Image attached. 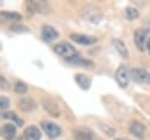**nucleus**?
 I'll return each instance as SVG.
<instances>
[{
    "label": "nucleus",
    "instance_id": "20e7f679",
    "mask_svg": "<svg viewBox=\"0 0 150 140\" xmlns=\"http://www.w3.org/2000/svg\"><path fill=\"white\" fill-rule=\"evenodd\" d=\"M41 128H42L43 132H45L49 138H52V139H55V138L60 136L61 133H62L60 126H57L56 124H54V122H52V121H47V120H45V121L41 122Z\"/></svg>",
    "mask_w": 150,
    "mask_h": 140
},
{
    "label": "nucleus",
    "instance_id": "4be33fe9",
    "mask_svg": "<svg viewBox=\"0 0 150 140\" xmlns=\"http://www.w3.org/2000/svg\"><path fill=\"white\" fill-rule=\"evenodd\" d=\"M2 116H4L5 119H9V120L15 121L18 126H22V120H21V119H19V118H18V115H16L14 112H6V113H4V114H2Z\"/></svg>",
    "mask_w": 150,
    "mask_h": 140
},
{
    "label": "nucleus",
    "instance_id": "423d86ee",
    "mask_svg": "<svg viewBox=\"0 0 150 140\" xmlns=\"http://www.w3.org/2000/svg\"><path fill=\"white\" fill-rule=\"evenodd\" d=\"M148 34H149L148 29H137L135 32L134 40H135V44L139 51H144V47H145L146 41H148Z\"/></svg>",
    "mask_w": 150,
    "mask_h": 140
},
{
    "label": "nucleus",
    "instance_id": "2eb2a0df",
    "mask_svg": "<svg viewBox=\"0 0 150 140\" xmlns=\"http://www.w3.org/2000/svg\"><path fill=\"white\" fill-rule=\"evenodd\" d=\"M16 134V128L13 124H6L1 128V135L5 140H13Z\"/></svg>",
    "mask_w": 150,
    "mask_h": 140
},
{
    "label": "nucleus",
    "instance_id": "1a4fd4ad",
    "mask_svg": "<svg viewBox=\"0 0 150 140\" xmlns=\"http://www.w3.org/2000/svg\"><path fill=\"white\" fill-rule=\"evenodd\" d=\"M41 38H42L45 41L50 42V41H53V40H55V39L59 38V33H57V31H56L54 27H52V26H49V25H46V26L42 27Z\"/></svg>",
    "mask_w": 150,
    "mask_h": 140
},
{
    "label": "nucleus",
    "instance_id": "f03ea898",
    "mask_svg": "<svg viewBox=\"0 0 150 140\" xmlns=\"http://www.w3.org/2000/svg\"><path fill=\"white\" fill-rule=\"evenodd\" d=\"M73 139L74 140H98L95 133L87 127H77L73 129Z\"/></svg>",
    "mask_w": 150,
    "mask_h": 140
},
{
    "label": "nucleus",
    "instance_id": "a211bd4d",
    "mask_svg": "<svg viewBox=\"0 0 150 140\" xmlns=\"http://www.w3.org/2000/svg\"><path fill=\"white\" fill-rule=\"evenodd\" d=\"M83 12H84V15H83V16H84L86 19H88L89 21H93V22L97 21V20L101 19V16H102L101 13L98 12V9H96V8H94L93 12H90V11H88V8L86 7Z\"/></svg>",
    "mask_w": 150,
    "mask_h": 140
},
{
    "label": "nucleus",
    "instance_id": "6ab92c4d",
    "mask_svg": "<svg viewBox=\"0 0 150 140\" xmlns=\"http://www.w3.org/2000/svg\"><path fill=\"white\" fill-rule=\"evenodd\" d=\"M67 61L70 62V64H74V65H81V66H86V67L94 65L93 61L87 60V59H84V58H82V56H80V55H76V56H74V58H70V59H68Z\"/></svg>",
    "mask_w": 150,
    "mask_h": 140
},
{
    "label": "nucleus",
    "instance_id": "a878e982",
    "mask_svg": "<svg viewBox=\"0 0 150 140\" xmlns=\"http://www.w3.org/2000/svg\"><path fill=\"white\" fill-rule=\"evenodd\" d=\"M0 135H1V129H0Z\"/></svg>",
    "mask_w": 150,
    "mask_h": 140
},
{
    "label": "nucleus",
    "instance_id": "7ed1b4c3",
    "mask_svg": "<svg viewBox=\"0 0 150 140\" xmlns=\"http://www.w3.org/2000/svg\"><path fill=\"white\" fill-rule=\"evenodd\" d=\"M115 79L121 88H125L129 84V80L131 79L129 69L125 66H120L115 72Z\"/></svg>",
    "mask_w": 150,
    "mask_h": 140
},
{
    "label": "nucleus",
    "instance_id": "aec40b11",
    "mask_svg": "<svg viewBox=\"0 0 150 140\" xmlns=\"http://www.w3.org/2000/svg\"><path fill=\"white\" fill-rule=\"evenodd\" d=\"M138 11L135 7H127L125 8V16L128 20H135L138 18Z\"/></svg>",
    "mask_w": 150,
    "mask_h": 140
},
{
    "label": "nucleus",
    "instance_id": "b1692460",
    "mask_svg": "<svg viewBox=\"0 0 150 140\" xmlns=\"http://www.w3.org/2000/svg\"><path fill=\"white\" fill-rule=\"evenodd\" d=\"M145 46H146V48H148V52L150 53V36L148 38V41H146V45H145Z\"/></svg>",
    "mask_w": 150,
    "mask_h": 140
},
{
    "label": "nucleus",
    "instance_id": "9b49d317",
    "mask_svg": "<svg viewBox=\"0 0 150 140\" xmlns=\"http://www.w3.org/2000/svg\"><path fill=\"white\" fill-rule=\"evenodd\" d=\"M42 105L47 112H49L54 116H59V106L52 99V98H43L42 99Z\"/></svg>",
    "mask_w": 150,
    "mask_h": 140
},
{
    "label": "nucleus",
    "instance_id": "0eeeda50",
    "mask_svg": "<svg viewBox=\"0 0 150 140\" xmlns=\"http://www.w3.org/2000/svg\"><path fill=\"white\" fill-rule=\"evenodd\" d=\"M69 38L80 45H93L97 41V39L95 36L87 35V34H79V33H71L69 35Z\"/></svg>",
    "mask_w": 150,
    "mask_h": 140
},
{
    "label": "nucleus",
    "instance_id": "9d476101",
    "mask_svg": "<svg viewBox=\"0 0 150 140\" xmlns=\"http://www.w3.org/2000/svg\"><path fill=\"white\" fill-rule=\"evenodd\" d=\"M129 131L132 135H135L136 138L138 139H143L144 138V133H145V127L142 122L139 121H132L130 124V127H129Z\"/></svg>",
    "mask_w": 150,
    "mask_h": 140
},
{
    "label": "nucleus",
    "instance_id": "f257e3e1",
    "mask_svg": "<svg viewBox=\"0 0 150 140\" xmlns=\"http://www.w3.org/2000/svg\"><path fill=\"white\" fill-rule=\"evenodd\" d=\"M54 51H55L59 55L63 56L66 60L79 55V53L76 52V49H75L70 44H68V42H60V44H57V45L54 47Z\"/></svg>",
    "mask_w": 150,
    "mask_h": 140
},
{
    "label": "nucleus",
    "instance_id": "dca6fc26",
    "mask_svg": "<svg viewBox=\"0 0 150 140\" xmlns=\"http://www.w3.org/2000/svg\"><path fill=\"white\" fill-rule=\"evenodd\" d=\"M75 81L76 84L82 88V89H88L91 85V79L90 76L86 75V74H82V73H79L75 75Z\"/></svg>",
    "mask_w": 150,
    "mask_h": 140
},
{
    "label": "nucleus",
    "instance_id": "4468645a",
    "mask_svg": "<svg viewBox=\"0 0 150 140\" xmlns=\"http://www.w3.org/2000/svg\"><path fill=\"white\" fill-rule=\"evenodd\" d=\"M18 107L23 112H30L36 107V102L32 98H22L18 101Z\"/></svg>",
    "mask_w": 150,
    "mask_h": 140
},
{
    "label": "nucleus",
    "instance_id": "f8f14e48",
    "mask_svg": "<svg viewBox=\"0 0 150 140\" xmlns=\"http://www.w3.org/2000/svg\"><path fill=\"white\" fill-rule=\"evenodd\" d=\"M23 139L25 140H40L41 132L36 126H29L23 132Z\"/></svg>",
    "mask_w": 150,
    "mask_h": 140
},
{
    "label": "nucleus",
    "instance_id": "5701e85b",
    "mask_svg": "<svg viewBox=\"0 0 150 140\" xmlns=\"http://www.w3.org/2000/svg\"><path fill=\"white\" fill-rule=\"evenodd\" d=\"M9 106V99L6 96H0V111H4L6 108H8Z\"/></svg>",
    "mask_w": 150,
    "mask_h": 140
},
{
    "label": "nucleus",
    "instance_id": "f3484780",
    "mask_svg": "<svg viewBox=\"0 0 150 140\" xmlns=\"http://www.w3.org/2000/svg\"><path fill=\"white\" fill-rule=\"evenodd\" d=\"M112 45H114V47L116 48V51L121 54V56H123L124 59L129 58L128 48H127V46L124 45V42H123L122 40H120V39H114V40H112Z\"/></svg>",
    "mask_w": 150,
    "mask_h": 140
},
{
    "label": "nucleus",
    "instance_id": "ddd939ff",
    "mask_svg": "<svg viewBox=\"0 0 150 140\" xmlns=\"http://www.w3.org/2000/svg\"><path fill=\"white\" fill-rule=\"evenodd\" d=\"M22 16L19 13L15 12H8V11H1L0 12V24H5L8 21H19Z\"/></svg>",
    "mask_w": 150,
    "mask_h": 140
},
{
    "label": "nucleus",
    "instance_id": "39448f33",
    "mask_svg": "<svg viewBox=\"0 0 150 140\" xmlns=\"http://www.w3.org/2000/svg\"><path fill=\"white\" fill-rule=\"evenodd\" d=\"M130 78L139 84H150V73L145 69L141 68H132L130 71Z\"/></svg>",
    "mask_w": 150,
    "mask_h": 140
},
{
    "label": "nucleus",
    "instance_id": "6e6552de",
    "mask_svg": "<svg viewBox=\"0 0 150 140\" xmlns=\"http://www.w3.org/2000/svg\"><path fill=\"white\" fill-rule=\"evenodd\" d=\"M30 12H39V13H48L49 12V4L47 1H27L26 4Z\"/></svg>",
    "mask_w": 150,
    "mask_h": 140
},
{
    "label": "nucleus",
    "instance_id": "412c9836",
    "mask_svg": "<svg viewBox=\"0 0 150 140\" xmlns=\"http://www.w3.org/2000/svg\"><path fill=\"white\" fill-rule=\"evenodd\" d=\"M27 89H28L27 88V85L25 82H22V81H16L14 84V91L18 94H25L27 92Z\"/></svg>",
    "mask_w": 150,
    "mask_h": 140
},
{
    "label": "nucleus",
    "instance_id": "393cba45",
    "mask_svg": "<svg viewBox=\"0 0 150 140\" xmlns=\"http://www.w3.org/2000/svg\"><path fill=\"white\" fill-rule=\"evenodd\" d=\"M116 140H129V139H116Z\"/></svg>",
    "mask_w": 150,
    "mask_h": 140
}]
</instances>
